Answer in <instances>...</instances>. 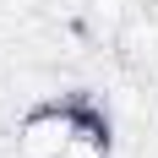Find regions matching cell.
<instances>
[{
    "label": "cell",
    "instance_id": "cell-1",
    "mask_svg": "<svg viewBox=\"0 0 158 158\" xmlns=\"http://www.w3.org/2000/svg\"><path fill=\"white\" fill-rule=\"evenodd\" d=\"M77 109H82V93L77 98H49V104H33L16 126V153L22 158H60L71 131H77Z\"/></svg>",
    "mask_w": 158,
    "mask_h": 158
},
{
    "label": "cell",
    "instance_id": "cell-2",
    "mask_svg": "<svg viewBox=\"0 0 158 158\" xmlns=\"http://www.w3.org/2000/svg\"><path fill=\"white\" fill-rule=\"evenodd\" d=\"M109 147H114V126H109V114L98 109L87 93H82L77 131H71V142H65V153H60V158H109Z\"/></svg>",
    "mask_w": 158,
    "mask_h": 158
}]
</instances>
